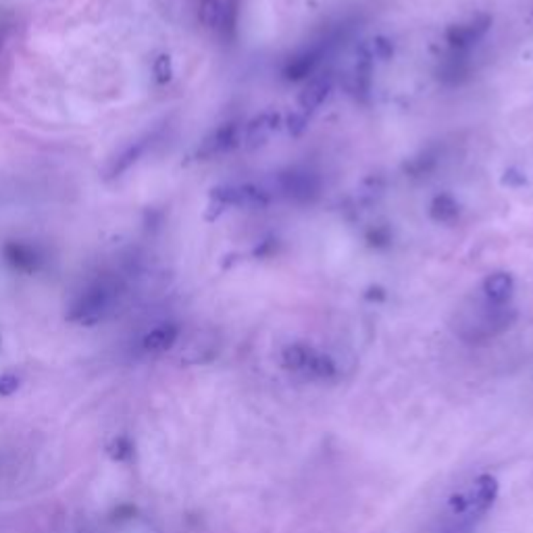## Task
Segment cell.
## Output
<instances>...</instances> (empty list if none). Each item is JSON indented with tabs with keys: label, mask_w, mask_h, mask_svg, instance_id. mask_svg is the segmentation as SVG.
Returning <instances> with one entry per match:
<instances>
[{
	"label": "cell",
	"mask_w": 533,
	"mask_h": 533,
	"mask_svg": "<svg viewBox=\"0 0 533 533\" xmlns=\"http://www.w3.org/2000/svg\"><path fill=\"white\" fill-rule=\"evenodd\" d=\"M515 292V279L508 273H492L484 279V296L490 305L504 306Z\"/></svg>",
	"instance_id": "obj_7"
},
{
	"label": "cell",
	"mask_w": 533,
	"mask_h": 533,
	"mask_svg": "<svg viewBox=\"0 0 533 533\" xmlns=\"http://www.w3.org/2000/svg\"><path fill=\"white\" fill-rule=\"evenodd\" d=\"M171 74H173V69H171V59L169 57H158L156 59V63H154V76L158 81H169L171 79Z\"/></svg>",
	"instance_id": "obj_17"
},
{
	"label": "cell",
	"mask_w": 533,
	"mask_h": 533,
	"mask_svg": "<svg viewBox=\"0 0 533 533\" xmlns=\"http://www.w3.org/2000/svg\"><path fill=\"white\" fill-rule=\"evenodd\" d=\"M21 387V377L17 373H4L0 375V396L8 398Z\"/></svg>",
	"instance_id": "obj_15"
},
{
	"label": "cell",
	"mask_w": 533,
	"mask_h": 533,
	"mask_svg": "<svg viewBox=\"0 0 533 533\" xmlns=\"http://www.w3.org/2000/svg\"><path fill=\"white\" fill-rule=\"evenodd\" d=\"M4 257L11 265L21 271H36L42 263V254L36 250V246L23 242H8L4 246Z\"/></svg>",
	"instance_id": "obj_8"
},
{
	"label": "cell",
	"mask_w": 533,
	"mask_h": 533,
	"mask_svg": "<svg viewBox=\"0 0 533 533\" xmlns=\"http://www.w3.org/2000/svg\"><path fill=\"white\" fill-rule=\"evenodd\" d=\"M177 336H180V327L173 325V323H163L158 327L151 329L144 338H142V348L146 352H153V354H160V352H167L173 348V344L177 342Z\"/></svg>",
	"instance_id": "obj_9"
},
{
	"label": "cell",
	"mask_w": 533,
	"mask_h": 533,
	"mask_svg": "<svg viewBox=\"0 0 533 533\" xmlns=\"http://www.w3.org/2000/svg\"><path fill=\"white\" fill-rule=\"evenodd\" d=\"M109 452H111V457L115 460H125V458L131 455V444H129L127 438H117L113 442V446L109 448Z\"/></svg>",
	"instance_id": "obj_16"
},
{
	"label": "cell",
	"mask_w": 533,
	"mask_h": 533,
	"mask_svg": "<svg viewBox=\"0 0 533 533\" xmlns=\"http://www.w3.org/2000/svg\"><path fill=\"white\" fill-rule=\"evenodd\" d=\"M213 198L226 206H263L266 202L265 192L254 186H226L213 190Z\"/></svg>",
	"instance_id": "obj_5"
},
{
	"label": "cell",
	"mask_w": 533,
	"mask_h": 533,
	"mask_svg": "<svg viewBox=\"0 0 533 533\" xmlns=\"http://www.w3.org/2000/svg\"><path fill=\"white\" fill-rule=\"evenodd\" d=\"M490 25H492L490 15H477V17L464 21V23L450 25L448 32H446V38L455 48H467V46L475 44L477 40L484 38L486 32L490 30Z\"/></svg>",
	"instance_id": "obj_4"
},
{
	"label": "cell",
	"mask_w": 533,
	"mask_h": 533,
	"mask_svg": "<svg viewBox=\"0 0 533 533\" xmlns=\"http://www.w3.org/2000/svg\"><path fill=\"white\" fill-rule=\"evenodd\" d=\"M240 140V127L235 123H226L221 127H217L198 148V156L202 158H211V156H219V154L231 151Z\"/></svg>",
	"instance_id": "obj_6"
},
{
	"label": "cell",
	"mask_w": 533,
	"mask_h": 533,
	"mask_svg": "<svg viewBox=\"0 0 533 533\" xmlns=\"http://www.w3.org/2000/svg\"><path fill=\"white\" fill-rule=\"evenodd\" d=\"M111 303H113V292L107 286H102V283L92 286L77 298L76 305L71 306L69 317L77 323L94 325L105 317V312L109 310Z\"/></svg>",
	"instance_id": "obj_3"
},
{
	"label": "cell",
	"mask_w": 533,
	"mask_h": 533,
	"mask_svg": "<svg viewBox=\"0 0 533 533\" xmlns=\"http://www.w3.org/2000/svg\"><path fill=\"white\" fill-rule=\"evenodd\" d=\"M281 367L308 381H336L340 377V367L327 352L303 342L288 344L281 350Z\"/></svg>",
	"instance_id": "obj_1"
},
{
	"label": "cell",
	"mask_w": 533,
	"mask_h": 533,
	"mask_svg": "<svg viewBox=\"0 0 533 533\" xmlns=\"http://www.w3.org/2000/svg\"><path fill=\"white\" fill-rule=\"evenodd\" d=\"M315 63H317V59H315L312 54H303V57L294 59V61L290 63L288 71H286V74H288V79H303V77H306L312 71Z\"/></svg>",
	"instance_id": "obj_14"
},
{
	"label": "cell",
	"mask_w": 533,
	"mask_h": 533,
	"mask_svg": "<svg viewBox=\"0 0 533 533\" xmlns=\"http://www.w3.org/2000/svg\"><path fill=\"white\" fill-rule=\"evenodd\" d=\"M363 52H365V59H390L392 52H394V46H392L390 40L375 38L369 40L363 46Z\"/></svg>",
	"instance_id": "obj_13"
},
{
	"label": "cell",
	"mask_w": 533,
	"mask_h": 533,
	"mask_svg": "<svg viewBox=\"0 0 533 533\" xmlns=\"http://www.w3.org/2000/svg\"><path fill=\"white\" fill-rule=\"evenodd\" d=\"M498 498V481L492 475H479L471 486L450 498V512L458 519V529H469L481 519Z\"/></svg>",
	"instance_id": "obj_2"
},
{
	"label": "cell",
	"mask_w": 533,
	"mask_h": 533,
	"mask_svg": "<svg viewBox=\"0 0 533 533\" xmlns=\"http://www.w3.org/2000/svg\"><path fill=\"white\" fill-rule=\"evenodd\" d=\"M429 215L438 223L452 226V223H457L458 215H460V206L450 194H438L429 206Z\"/></svg>",
	"instance_id": "obj_11"
},
{
	"label": "cell",
	"mask_w": 533,
	"mask_h": 533,
	"mask_svg": "<svg viewBox=\"0 0 533 533\" xmlns=\"http://www.w3.org/2000/svg\"><path fill=\"white\" fill-rule=\"evenodd\" d=\"M329 92H332V79L329 77H317L303 90V94L298 98V105L305 111H315L325 102Z\"/></svg>",
	"instance_id": "obj_10"
},
{
	"label": "cell",
	"mask_w": 533,
	"mask_h": 533,
	"mask_svg": "<svg viewBox=\"0 0 533 533\" xmlns=\"http://www.w3.org/2000/svg\"><path fill=\"white\" fill-rule=\"evenodd\" d=\"M200 21L209 30H221L228 23V6L221 0H202Z\"/></svg>",
	"instance_id": "obj_12"
}]
</instances>
